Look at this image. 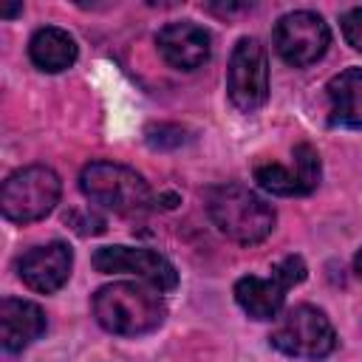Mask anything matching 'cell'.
I'll use <instances>...</instances> for the list:
<instances>
[{
  "mask_svg": "<svg viewBox=\"0 0 362 362\" xmlns=\"http://www.w3.org/2000/svg\"><path fill=\"white\" fill-rule=\"evenodd\" d=\"M20 11H23V6H3V8H0L3 17H14V14H20Z\"/></svg>",
  "mask_w": 362,
  "mask_h": 362,
  "instance_id": "17",
  "label": "cell"
},
{
  "mask_svg": "<svg viewBox=\"0 0 362 362\" xmlns=\"http://www.w3.org/2000/svg\"><path fill=\"white\" fill-rule=\"evenodd\" d=\"M156 45L158 54L167 65L178 68V71H195L209 59L212 51V40L209 31L198 23L181 20V23H167L158 34H156Z\"/></svg>",
  "mask_w": 362,
  "mask_h": 362,
  "instance_id": "12",
  "label": "cell"
},
{
  "mask_svg": "<svg viewBox=\"0 0 362 362\" xmlns=\"http://www.w3.org/2000/svg\"><path fill=\"white\" fill-rule=\"evenodd\" d=\"M62 192V181L51 167L31 164L11 173L0 189V209L14 223H31L45 218Z\"/></svg>",
  "mask_w": 362,
  "mask_h": 362,
  "instance_id": "4",
  "label": "cell"
},
{
  "mask_svg": "<svg viewBox=\"0 0 362 362\" xmlns=\"http://www.w3.org/2000/svg\"><path fill=\"white\" fill-rule=\"evenodd\" d=\"M305 280V263L297 255L283 257L269 277L246 274L235 283V300L252 320H272L286 303V291Z\"/></svg>",
  "mask_w": 362,
  "mask_h": 362,
  "instance_id": "7",
  "label": "cell"
},
{
  "mask_svg": "<svg viewBox=\"0 0 362 362\" xmlns=\"http://www.w3.org/2000/svg\"><path fill=\"white\" fill-rule=\"evenodd\" d=\"M71 266H74L71 246L62 243V240H51L45 246H37V249L25 252L17 260V274L31 291L54 294L71 277Z\"/></svg>",
  "mask_w": 362,
  "mask_h": 362,
  "instance_id": "11",
  "label": "cell"
},
{
  "mask_svg": "<svg viewBox=\"0 0 362 362\" xmlns=\"http://www.w3.org/2000/svg\"><path fill=\"white\" fill-rule=\"evenodd\" d=\"M28 57L40 71L59 74L76 62V42L65 28L45 25V28L34 31V37L28 42Z\"/></svg>",
  "mask_w": 362,
  "mask_h": 362,
  "instance_id": "15",
  "label": "cell"
},
{
  "mask_svg": "<svg viewBox=\"0 0 362 362\" xmlns=\"http://www.w3.org/2000/svg\"><path fill=\"white\" fill-rule=\"evenodd\" d=\"M331 124L362 127V68H348L325 85Z\"/></svg>",
  "mask_w": 362,
  "mask_h": 362,
  "instance_id": "14",
  "label": "cell"
},
{
  "mask_svg": "<svg viewBox=\"0 0 362 362\" xmlns=\"http://www.w3.org/2000/svg\"><path fill=\"white\" fill-rule=\"evenodd\" d=\"M294 167L283 164H257L255 167V181L272 192V195H308L320 184V156L311 144H297L294 147Z\"/></svg>",
  "mask_w": 362,
  "mask_h": 362,
  "instance_id": "10",
  "label": "cell"
},
{
  "mask_svg": "<svg viewBox=\"0 0 362 362\" xmlns=\"http://www.w3.org/2000/svg\"><path fill=\"white\" fill-rule=\"evenodd\" d=\"M226 93L243 113H255L269 99V54L255 37L238 40L226 68Z\"/></svg>",
  "mask_w": 362,
  "mask_h": 362,
  "instance_id": "6",
  "label": "cell"
},
{
  "mask_svg": "<svg viewBox=\"0 0 362 362\" xmlns=\"http://www.w3.org/2000/svg\"><path fill=\"white\" fill-rule=\"evenodd\" d=\"M45 334V311L31 303V300H20V297H6L0 303V342L3 351L17 354L23 348H28L31 342H37Z\"/></svg>",
  "mask_w": 362,
  "mask_h": 362,
  "instance_id": "13",
  "label": "cell"
},
{
  "mask_svg": "<svg viewBox=\"0 0 362 362\" xmlns=\"http://www.w3.org/2000/svg\"><path fill=\"white\" fill-rule=\"evenodd\" d=\"M93 317L110 334L139 337L156 331L164 322L167 308L158 297V288L139 283H110L93 294Z\"/></svg>",
  "mask_w": 362,
  "mask_h": 362,
  "instance_id": "1",
  "label": "cell"
},
{
  "mask_svg": "<svg viewBox=\"0 0 362 362\" xmlns=\"http://www.w3.org/2000/svg\"><path fill=\"white\" fill-rule=\"evenodd\" d=\"M339 28H342L345 42H348L354 51H359V54H362V6H359V8L345 11V14H342V20H339Z\"/></svg>",
  "mask_w": 362,
  "mask_h": 362,
  "instance_id": "16",
  "label": "cell"
},
{
  "mask_svg": "<svg viewBox=\"0 0 362 362\" xmlns=\"http://www.w3.org/2000/svg\"><path fill=\"white\" fill-rule=\"evenodd\" d=\"M79 189L90 204L119 215L141 212L153 201L147 181L136 170L116 161H90L79 175Z\"/></svg>",
  "mask_w": 362,
  "mask_h": 362,
  "instance_id": "3",
  "label": "cell"
},
{
  "mask_svg": "<svg viewBox=\"0 0 362 362\" xmlns=\"http://www.w3.org/2000/svg\"><path fill=\"white\" fill-rule=\"evenodd\" d=\"M93 269L102 274H133L158 291H173L178 286L175 266L150 249L133 246H102L93 252Z\"/></svg>",
  "mask_w": 362,
  "mask_h": 362,
  "instance_id": "9",
  "label": "cell"
},
{
  "mask_svg": "<svg viewBox=\"0 0 362 362\" xmlns=\"http://www.w3.org/2000/svg\"><path fill=\"white\" fill-rule=\"evenodd\" d=\"M354 272L359 274V280H362V249L356 252V257H354Z\"/></svg>",
  "mask_w": 362,
  "mask_h": 362,
  "instance_id": "18",
  "label": "cell"
},
{
  "mask_svg": "<svg viewBox=\"0 0 362 362\" xmlns=\"http://www.w3.org/2000/svg\"><path fill=\"white\" fill-rule=\"evenodd\" d=\"M269 339L280 354L294 359H322L337 345L331 320L314 305L288 308L274 325Z\"/></svg>",
  "mask_w": 362,
  "mask_h": 362,
  "instance_id": "5",
  "label": "cell"
},
{
  "mask_svg": "<svg viewBox=\"0 0 362 362\" xmlns=\"http://www.w3.org/2000/svg\"><path fill=\"white\" fill-rule=\"evenodd\" d=\"M206 212L221 235L235 243H260L274 229V209L243 184H221L206 192Z\"/></svg>",
  "mask_w": 362,
  "mask_h": 362,
  "instance_id": "2",
  "label": "cell"
},
{
  "mask_svg": "<svg viewBox=\"0 0 362 362\" xmlns=\"http://www.w3.org/2000/svg\"><path fill=\"white\" fill-rule=\"evenodd\" d=\"M328 42H331V31L325 20L305 8L283 14L274 25V48L294 68H305L317 62L328 51Z\"/></svg>",
  "mask_w": 362,
  "mask_h": 362,
  "instance_id": "8",
  "label": "cell"
}]
</instances>
